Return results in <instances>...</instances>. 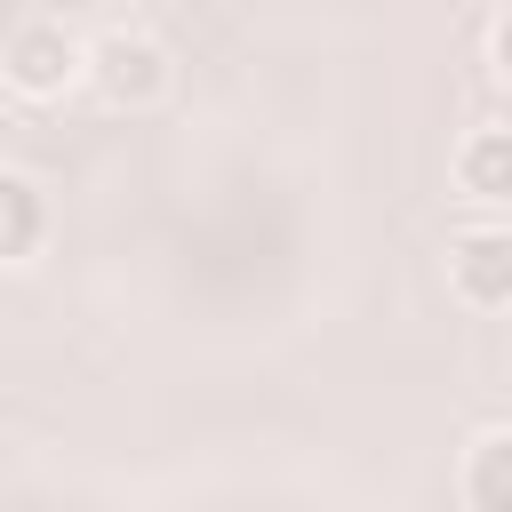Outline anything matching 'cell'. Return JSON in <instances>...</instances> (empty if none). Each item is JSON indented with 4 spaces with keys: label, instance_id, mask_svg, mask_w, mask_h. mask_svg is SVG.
Returning a JSON list of instances; mask_svg holds the SVG:
<instances>
[{
    "label": "cell",
    "instance_id": "5b68a950",
    "mask_svg": "<svg viewBox=\"0 0 512 512\" xmlns=\"http://www.w3.org/2000/svg\"><path fill=\"white\" fill-rule=\"evenodd\" d=\"M456 496H464V512H512V424H488L464 440Z\"/></svg>",
    "mask_w": 512,
    "mask_h": 512
},
{
    "label": "cell",
    "instance_id": "52a82bcc",
    "mask_svg": "<svg viewBox=\"0 0 512 512\" xmlns=\"http://www.w3.org/2000/svg\"><path fill=\"white\" fill-rule=\"evenodd\" d=\"M488 72L512 88V8H496V16H488Z\"/></svg>",
    "mask_w": 512,
    "mask_h": 512
},
{
    "label": "cell",
    "instance_id": "277c9868",
    "mask_svg": "<svg viewBox=\"0 0 512 512\" xmlns=\"http://www.w3.org/2000/svg\"><path fill=\"white\" fill-rule=\"evenodd\" d=\"M448 176H456V200H472V208H512V120L464 128Z\"/></svg>",
    "mask_w": 512,
    "mask_h": 512
},
{
    "label": "cell",
    "instance_id": "7a4b0ae2",
    "mask_svg": "<svg viewBox=\"0 0 512 512\" xmlns=\"http://www.w3.org/2000/svg\"><path fill=\"white\" fill-rule=\"evenodd\" d=\"M88 72V40L64 24V16H16L8 40H0V80L24 96V104H56L72 96Z\"/></svg>",
    "mask_w": 512,
    "mask_h": 512
},
{
    "label": "cell",
    "instance_id": "3957f363",
    "mask_svg": "<svg viewBox=\"0 0 512 512\" xmlns=\"http://www.w3.org/2000/svg\"><path fill=\"white\" fill-rule=\"evenodd\" d=\"M448 296L464 312H512V224H464L448 240Z\"/></svg>",
    "mask_w": 512,
    "mask_h": 512
},
{
    "label": "cell",
    "instance_id": "8992f818",
    "mask_svg": "<svg viewBox=\"0 0 512 512\" xmlns=\"http://www.w3.org/2000/svg\"><path fill=\"white\" fill-rule=\"evenodd\" d=\"M48 192H40V176H24V168H8L0 160V264H32L40 248H48Z\"/></svg>",
    "mask_w": 512,
    "mask_h": 512
},
{
    "label": "cell",
    "instance_id": "6da1fadb",
    "mask_svg": "<svg viewBox=\"0 0 512 512\" xmlns=\"http://www.w3.org/2000/svg\"><path fill=\"white\" fill-rule=\"evenodd\" d=\"M112 112H152L168 88H176V56L168 40H152L144 24H104L88 32V72H80Z\"/></svg>",
    "mask_w": 512,
    "mask_h": 512
}]
</instances>
